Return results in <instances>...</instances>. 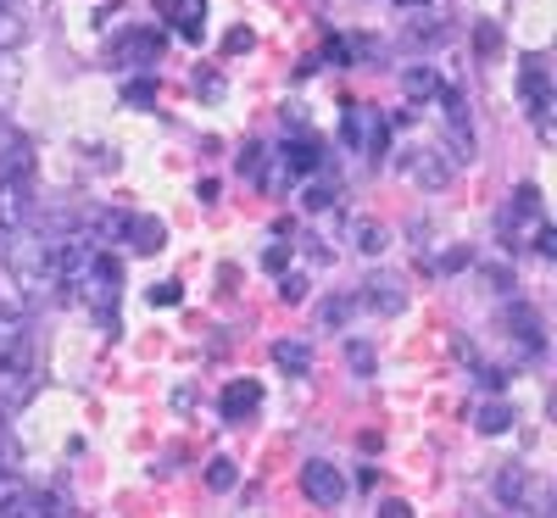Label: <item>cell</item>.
Wrapping results in <instances>:
<instances>
[{"label": "cell", "instance_id": "6da1fadb", "mask_svg": "<svg viewBox=\"0 0 557 518\" xmlns=\"http://www.w3.org/2000/svg\"><path fill=\"white\" fill-rule=\"evenodd\" d=\"M0 257H7L12 279L23 285L28 301H57L62 296V246H57V234H45V229H17L7 246H0Z\"/></svg>", "mask_w": 557, "mask_h": 518}, {"label": "cell", "instance_id": "7a4b0ae2", "mask_svg": "<svg viewBox=\"0 0 557 518\" xmlns=\"http://www.w3.org/2000/svg\"><path fill=\"white\" fill-rule=\"evenodd\" d=\"M28 218H34V157L17 139V146L0 157V246H7Z\"/></svg>", "mask_w": 557, "mask_h": 518}, {"label": "cell", "instance_id": "3957f363", "mask_svg": "<svg viewBox=\"0 0 557 518\" xmlns=\"http://www.w3.org/2000/svg\"><path fill=\"white\" fill-rule=\"evenodd\" d=\"M541 223H546V207H541V190H535V184H519V190L502 201V212H496V229H502L507 251H524V246L535 240Z\"/></svg>", "mask_w": 557, "mask_h": 518}, {"label": "cell", "instance_id": "277c9868", "mask_svg": "<svg viewBox=\"0 0 557 518\" xmlns=\"http://www.w3.org/2000/svg\"><path fill=\"white\" fill-rule=\"evenodd\" d=\"M430 107H441V123H446V151H451V162H474V118H469V101H462V89L441 84V96H435Z\"/></svg>", "mask_w": 557, "mask_h": 518}, {"label": "cell", "instance_id": "5b68a950", "mask_svg": "<svg viewBox=\"0 0 557 518\" xmlns=\"http://www.w3.org/2000/svg\"><path fill=\"white\" fill-rule=\"evenodd\" d=\"M519 96H524L530 123L541 128V139H552V62H546V57H524V67H519Z\"/></svg>", "mask_w": 557, "mask_h": 518}, {"label": "cell", "instance_id": "8992f818", "mask_svg": "<svg viewBox=\"0 0 557 518\" xmlns=\"http://www.w3.org/2000/svg\"><path fill=\"white\" fill-rule=\"evenodd\" d=\"M341 134H346V146L362 151L368 162H380V157H385V118H380L374 107L346 101V112H341Z\"/></svg>", "mask_w": 557, "mask_h": 518}, {"label": "cell", "instance_id": "52a82bcc", "mask_svg": "<svg viewBox=\"0 0 557 518\" xmlns=\"http://www.w3.org/2000/svg\"><path fill=\"white\" fill-rule=\"evenodd\" d=\"M401 168L424 184V190H446L457 162H446V146H430V139H407L401 146Z\"/></svg>", "mask_w": 557, "mask_h": 518}, {"label": "cell", "instance_id": "ba28073f", "mask_svg": "<svg viewBox=\"0 0 557 518\" xmlns=\"http://www.w3.org/2000/svg\"><path fill=\"white\" fill-rule=\"evenodd\" d=\"M301 496H307L312 507H341V502H346V474H341L335 462L312 457V462H301Z\"/></svg>", "mask_w": 557, "mask_h": 518}, {"label": "cell", "instance_id": "9c48e42d", "mask_svg": "<svg viewBox=\"0 0 557 518\" xmlns=\"http://www.w3.org/2000/svg\"><path fill=\"white\" fill-rule=\"evenodd\" d=\"M491 491H496V502L502 507H530V491H535V480H530V468L524 462H502L496 468V480H491Z\"/></svg>", "mask_w": 557, "mask_h": 518}, {"label": "cell", "instance_id": "30bf717a", "mask_svg": "<svg viewBox=\"0 0 557 518\" xmlns=\"http://www.w3.org/2000/svg\"><path fill=\"white\" fill-rule=\"evenodd\" d=\"M362 307H374V312L396 318V312L407 307V285H401L396 273H374V279H362Z\"/></svg>", "mask_w": 557, "mask_h": 518}, {"label": "cell", "instance_id": "8fae6325", "mask_svg": "<svg viewBox=\"0 0 557 518\" xmlns=\"http://www.w3.org/2000/svg\"><path fill=\"white\" fill-rule=\"evenodd\" d=\"M162 57V34H151V28H134V34H123L117 45H112V62L117 67H146V62H157Z\"/></svg>", "mask_w": 557, "mask_h": 518}, {"label": "cell", "instance_id": "7c38bea8", "mask_svg": "<svg viewBox=\"0 0 557 518\" xmlns=\"http://www.w3.org/2000/svg\"><path fill=\"white\" fill-rule=\"evenodd\" d=\"M257 407H262V385H257V380H228L223 396H218V418H228V423L251 418Z\"/></svg>", "mask_w": 557, "mask_h": 518}, {"label": "cell", "instance_id": "4fadbf2b", "mask_svg": "<svg viewBox=\"0 0 557 518\" xmlns=\"http://www.w3.org/2000/svg\"><path fill=\"white\" fill-rule=\"evenodd\" d=\"M441 84H446V78H441L435 67L418 62V67H407V73H401V96H407L412 107H430V101L441 96Z\"/></svg>", "mask_w": 557, "mask_h": 518}, {"label": "cell", "instance_id": "5bb4252c", "mask_svg": "<svg viewBox=\"0 0 557 518\" xmlns=\"http://www.w3.org/2000/svg\"><path fill=\"white\" fill-rule=\"evenodd\" d=\"M273 368L278 373H290V380H307V373H312V346L307 341H273Z\"/></svg>", "mask_w": 557, "mask_h": 518}, {"label": "cell", "instance_id": "9a60e30c", "mask_svg": "<svg viewBox=\"0 0 557 518\" xmlns=\"http://www.w3.org/2000/svg\"><path fill=\"white\" fill-rule=\"evenodd\" d=\"M346 234H351V246H357L362 257H380V251L391 246V229H385L380 218H351Z\"/></svg>", "mask_w": 557, "mask_h": 518}, {"label": "cell", "instance_id": "2e32d148", "mask_svg": "<svg viewBox=\"0 0 557 518\" xmlns=\"http://www.w3.org/2000/svg\"><path fill=\"white\" fill-rule=\"evenodd\" d=\"M451 34V23L446 17H435V12H418L407 28H401V45H418V51H424V45H441Z\"/></svg>", "mask_w": 557, "mask_h": 518}, {"label": "cell", "instance_id": "e0dca14e", "mask_svg": "<svg viewBox=\"0 0 557 518\" xmlns=\"http://www.w3.org/2000/svg\"><path fill=\"white\" fill-rule=\"evenodd\" d=\"M162 240H168V234H162V223H157V218H128L123 246H134L139 257H157V251H162Z\"/></svg>", "mask_w": 557, "mask_h": 518}, {"label": "cell", "instance_id": "ac0fdd59", "mask_svg": "<svg viewBox=\"0 0 557 518\" xmlns=\"http://www.w3.org/2000/svg\"><path fill=\"white\" fill-rule=\"evenodd\" d=\"M17 351H28V318L12 312V307H0V362L17 357Z\"/></svg>", "mask_w": 557, "mask_h": 518}, {"label": "cell", "instance_id": "d6986e66", "mask_svg": "<svg viewBox=\"0 0 557 518\" xmlns=\"http://www.w3.org/2000/svg\"><path fill=\"white\" fill-rule=\"evenodd\" d=\"M507 323H513V335L524 341V351H541V346H546V335H541V318H535V307H530V301H513Z\"/></svg>", "mask_w": 557, "mask_h": 518}, {"label": "cell", "instance_id": "ffe728a7", "mask_svg": "<svg viewBox=\"0 0 557 518\" xmlns=\"http://www.w3.org/2000/svg\"><path fill=\"white\" fill-rule=\"evenodd\" d=\"M474 430L480 435H507V430H513V407H507L502 396L496 402H480L474 407Z\"/></svg>", "mask_w": 557, "mask_h": 518}, {"label": "cell", "instance_id": "44dd1931", "mask_svg": "<svg viewBox=\"0 0 557 518\" xmlns=\"http://www.w3.org/2000/svg\"><path fill=\"white\" fill-rule=\"evenodd\" d=\"M201 12H207V0H173V23H178L184 39H201L207 34L201 28Z\"/></svg>", "mask_w": 557, "mask_h": 518}, {"label": "cell", "instance_id": "7402d4cb", "mask_svg": "<svg viewBox=\"0 0 557 518\" xmlns=\"http://www.w3.org/2000/svg\"><path fill=\"white\" fill-rule=\"evenodd\" d=\"M235 485H240L235 457H212V462H207V491H218V496H223V491H235Z\"/></svg>", "mask_w": 557, "mask_h": 518}, {"label": "cell", "instance_id": "603a6c76", "mask_svg": "<svg viewBox=\"0 0 557 518\" xmlns=\"http://www.w3.org/2000/svg\"><path fill=\"white\" fill-rule=\"evenodd\" d=\"M23 34H28V23L12 12V0H0V51H17Z\"/></svg>", "mask_w": 557, "mask_h": 518}, {"label": "cell", "instance_id": "cb8c5ba5", "mask_svg": "<svg viewBox=\"0 0 557 518\" xmlns=\"http://www.w3.org/2000/svg\"><path fill=\"white\" fill-rule=\"evenodd\" d=\"M346 368L357 373V380H368V373L380 368V357H374V346L368 341H346Z\"/></svg>", "mask_w": 557, "mask_h": 518}, {"label": "cell", "instance_id": "d4e9b609", "mask_svg": "<svg viewBox=\"0 0 557 518\" xmlns=\"http://www.w3.org/2000/svg\"><path fill=\"white\" fill-rule=\"evenodd\" d=\"M296 201H301L307 212H323V207H330V201H335V184H330V178H318V184L307 178V184H301V196H296Z\"/></svg>", "mask_w": 557, "mask_h": 518}, {"label": "cell", "instance_id": "484cf974", "mask_svg": "<svg viewBox=\"0 0 557 518\" xmlns=\"http://www.w3.org/2000/svg\"><path fill=\"white\" fill-rule=\"evenodd\" d=\"M351 312H357V296H330V301H323V307H318V318H323V323H330V329H341V323H346Z\"/></svg>", "mask_w": 557, "mask_h": 518}, {"label": "cell", "instance_id": "4316f807", "mask_svg": "<svg viewBox=\"0 0 557 518\" xmlns=\"http://www.w3.org/2000/svg\"><path fill=\"white\" fill-rule=\"evenodd\" d=\"M474 51H480V57H496V51H502V28H496V23H480V34H474Z\"/></svg>", "mask_w": 557, "mask_h": 518}, {"label": "cell", "instance_id": "83f0119b", "mask_svg": "<svg viewBox=\"0 0 557 518\" xmlns=\"http://www.w3.org/2000/svg\"><path fill=\"white\" fill-rule=\"evenodd\" d=\"M123 101H128V107H151V101H157V84H151V78L128 84V89H123Z\"/></svg>", "mask_w": 557, "mask_h": 518}, {"label": "cell", "instance_id": "f1b7e54d", "mask_svg": "<svg viewBox=\"0 0 557 518\" xmlns=\"http://www.w3.org/2000/svg\"><path fill=\"white\" fill-rule=\"evenodd\" d=\"M285 262H290V246H285V240H273V246H262V268H273V273H278V268H285Z\"/></svg>", "mask_w": 557, "mask_h": 518}, {"label": "cell", "instance_id": "f546056e", "mask_svg": "<svg viewBox=\"0 0 557 518\" xmlns=\"http://www.w3.org/2000/svg\"><path fill=\"white\" fill-rule=\"evenodd\" d=\"M278 296H285V301H301V296H307V279H301V273H285V279H278Z\"/></svg>", "mask_w": 557, "mask_h": 518}, {"label": "cell", "instance_id": "4dcf8cb0", "mask_svg": "<svg viewBox=\"0 0 557 518\" xmlns=\"http://www.w3.org/2000/svg\"><path fill=\"white\" fill-rule=\"evenodd\" d=\"M485 279H491L502 296H513V268H485Z\"/></svg>", "mask_w": 557, "mask_h": 518}, {"label": "cell", "instance_id": "1f68e13d", "mask_svg": "<svg viewBox=\"0 0 557 518\" xmlns=\"http://www.w3.org/2000/svg\"><path fill=\"white\" fill-rule=\"evenodd\" d=\"M151 301H157V307H173V301H178V291H173V285H157V291H151Z\"/></svg>", "mask_w": 557, "mask_h": 518}, {"label": "cell", "instance_id": "d6a6232c", "mask_svg": "<svg viewBox=\"0 0 557 518\" xmlns=\"http://www.w3.org/2000/svg\"><path fill=\"white\" fill-rule=\"evenodd\" d=\"M407 513H412L407 502H385V507H380V518H407Z\"/></svg>", "mask_w": 557, "mask_h": 518}, {"label": "cell", "instance_id": "836d02e7", "mask_svg": "<svg viewBox=\"0 0 557 518\" xmlns=\"http://www.w3.org/2000/svg\"><path fill=\"white\" fill-rule=\"evenodd\" d=\"M396 7H424V0H396Z\"/></svg>", "mask_w": 557, "mask_h": 518}]
</instances>
